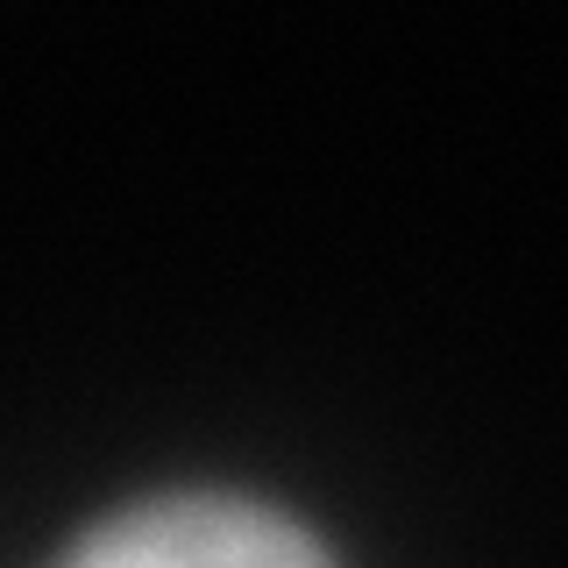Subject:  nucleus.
Listing matches in <instances>:
<instances>
[{
	"mask_svg": "<svg viewBox=\"0 0 568 568\" xmlns=\"http://www.w3.org/2000/svg\"><path fill=\"white\" fill-rule=\"evenodd\" d=\"M58 568H342L334 547L284 505L242 490H156L106 511Z\"/></svg>",
	"mask_w": 568,
	"mask_h": 568,
	"instance_id": "1",
	"label": "nucleus"
}]
</instances>
